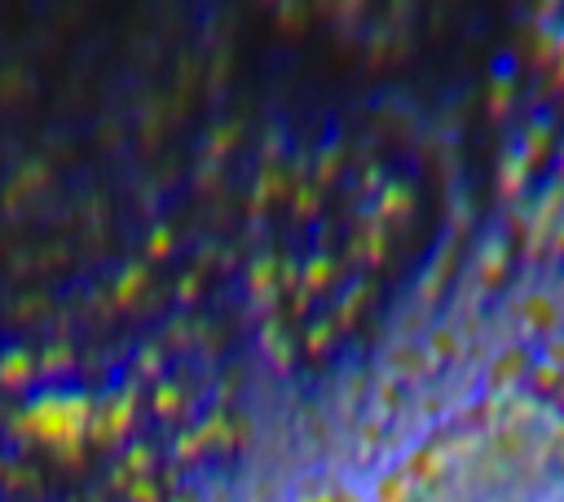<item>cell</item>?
I'll return each instance as SVG.
<instances>
[{
    "label": "cell",
    "instance_id": "cell-1",
    "mask_svg": "<svg viewBox=\"0 0 564 502\" xmlns=\"http://www.w3.org/2000/svg\"><path fill=\"white\" fill-rule=\"evenodd\" d=\"M313 502H348V498H339V493H326V498H313Z\"/></svg>",
    "mask_w": 564,
    "mask_h": 502
}]
</instances>
